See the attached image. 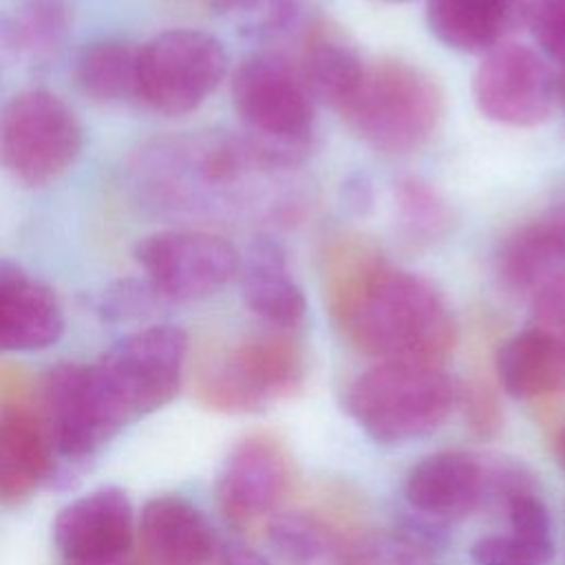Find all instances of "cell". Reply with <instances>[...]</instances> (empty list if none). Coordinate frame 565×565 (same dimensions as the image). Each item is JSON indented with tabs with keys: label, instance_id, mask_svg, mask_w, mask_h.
I'll return each mask as SVG.
<instances>
[{
	"label": "cell",
	"instance_id": "cell-28",
	"mask_svg": "<svg viewBox=\"0 0 565 565\" xmlns=\"http://www.w3.org/2000/svg\"><path fill=\"white\" fill-rule=\"evenodd\" d=\"M267 536L276 552L291 565H313L340 541L329 525L305 512L276 514L267 525Z\"/></svg>",
	"mask_w": 565,
	"mask_h": 565
},
{
	"label": "cell",
	"instance_id": "cell-32",
	"mask_svg": "<svg viewBox=\"0 0 565 565\" xmlns=\"http://www.w3.org/2000/svg\"><path fill=\"white\" fill-rule=\"evenodd\" d=\"M475 565H547L552 554L510 534H488L472 543Z\"/></svg>",
	"mask_w": 565,
	"mask_h": 565
},
{
	"label": "cell",
	"instance_id": "cell-36",
	"mask_svg": "<svg viewBox=\"0 0 565 565\" xmlns=\"http://www.w3.org/2000/svg\"><path fill=\"white\" fill-rule=\"evenodd\" d=\"M223 563L225 565H269L265 558H260L256 552L243 545H227L223 550Z\"/></svg>",
	"mask_w": 565,
	"mask_h": 565
},
{
	"label": "cell",
	"instance_id": "cell-18",
	"mask_svg": "<svg viewBox=\"0 0 565 565\" xmlns=\"http://www.w3.org/2000/svg\"><path fill=\"white\" fill-rule=\"evenodd\" d=\"M527 0H428L430 33L463 53H488L505 42L525 18Z\"/></svg>",
	"mask_w": 565,
	"mask_h": 565
},
{
	"label": "cell",
	"instance_id": "cell-22",
	"mask_svg": "<svg viewBox=\"0 0 565 565\" xmlns=\"http://www.w3.org/2000/svg\"><path fill=\"white\" fill-rule=\"evenodd\" d=\"M51 472L44 426L22 408H0V503L31 497Z\"/></svg>",
	"mask_w": 565,
	"mask_h": 565
},
{
	"label": "cell",
	"instance_id": "cell-39",
	"mask_svg": "<svg viewBox=\"0 0 565 565\" xmlns=\"http://www.w3.org/2000/svg\"><path fill=\"white\" fill-rule=\"evenodd\" d=\"M386 2H408V0H386Z\"/></svg>",
	"mask_w": 565,
	"mask_h": 565
},
{
	"label": "cell",
	"instance_id": "cell-9",
	"mask_svg": "<svg viewBox=\"0 0 565 565\" xmlns=\"http://www.w3.org/2000/svg\"><path fill=\"white\" fill-rule=\"evenodd\" d=\"M135 260L166 302L201 300L238 276L241 256L218 234L172 227L143 236L135 245Z\"/></svg>",
	"mask_w": 565,
	"mask_h": 565
},
{
	"label": "cell",
	"instance_id": "cell-8",
	"mask_svg": "<svg viewBox=\"0 0 565 565\" xmlns=\"http://www.w3.org/2000/svg\"><path fill=\"white\" fill-rule=\"evenodd\" d=\"M223 42L201 29H168L139 46L137 99L163 117L196 110L223 82Z\"/></svg>",
	"mask_w": 565,
	"mask_h": 565
},
{
	"label": "cell",
	"instance_id": "cell-30",
	"mask_svg": "<svg viewBox=\"0 0 565 565\" xmlns=\"http://www.w3.org/2000/svg\"><path fill=\"white\" fill-rule=\"evenodd\" d=\"M508 505V519L510 530L514 536L523 539L525 543L552 554L554 552V539H552V523L547 508L543 501L530 490H516L505 497Z\"/></svg>",
	"mask_w": 565,
	"mask_h": 565
},
{
	"label": "cell",
	"instance_id": "cell-12",
	"mask_svg": "<svg viewBox=\"0 0 565 565\" xmlns=\"http://www.w3.org/2000/svg\"><path fill=\"white\" fill-rule=\"evenodd\" d=\"M135 516L119 488H97L66 503L53 539L68 565H115L132 545Z\"/></svg>",
	"mask_w": 565,
	"mask_h": 565
},
{
	"label": "cell",
	"instance_id": "cell-27",
	"mask_svg": "<svg viewBox=\"0 0 565 565\" xmlns=\"http://www.w3.org/2000/svg\"><path fill=\"white\" fill-rule=\"evenodd\" d=\"M71 29L66 0H24L9 22V40L15 49L46 57L55 53Z\"/></svg>",
	"mask_w": 565,
	"mask_h": 565
},
{
	"label": "cell",
	"instance_id": "cell-25",
	"mask_svg": "<svg viewBox=\"0 0 565 565\" xmlns=\"http://www.w3.org/2000/svg\"><path fill=\"white\" fill-rule=\"evenodd\" d=\"M397 234L415 247L433 245L450 227V207L435 188L419 179H402L393 188Z\"/></svg>",
	"mask_w": 565,
	"mask_h": 565
},
{
	"label": "cell",
	"instance_id": "cell-21",
	"mask_svg": "<svg viewBox=\"0 0 565 565\" xmlns=\"http://www.w3.org/2000/svg\"><path fill=\"white\" fill-rule=\"evenodd\" d=\"M497 375L503 391L532 399L565 388V344L541 327H530L505 340L497 353Z\"/></svg>",
	"mask_w": 565,
	"mask_h": 565
},
{
	"label": "cell",
	"instance_id": "cell-13",
	"mask_svg": "<svg viewBox=\"0 0 565 565\" xmlns=\"http://www.w3.org/2000/svg\"><path fill=\"white\" fill-rule=\"evenodd\" d=\"M42 411L49 444L64 457H86L113 437L88 364L51 366L42 380Z\"/></svg>",
	"mask_w": 565,
	"mask_h": 565
},
{
	"label": "cell",
	"instance_id": "cell-19",
	"mask_svg": "<svg viewBox=\"0 0 565 565\" xmlns=\"http://www.w3.org/2000/svg\"><path fill=\"white\" fill-rule=\"evenodd\" d=\"M146 552L161 565H203L214 554V534L196 505L177 494L152 497L139 519Z\"/></svg>",
	"mask_w": 565,
	"mask_h": 565
},
{
	"label": "cell",
	"instance_id": "cell-11",
	"mask_svg": "<svg viewBox=\"0 0 565 565\" xmlns=\"http://www.w3.org/2000/svg\"><path fill=\"white\" fill-rule=\"evenodd\" d=\"M305 375L296 342L258 335L236 347L203 382V399L227 413H247L289 395Z\"/></svg>",
	"mask_w": 565,
	"mask_h": 565
},
{
	"label": "cell",
	"instance_id": "cell-24",
	"mask_svg": "<svg viewBox=\"0 0 565 565\" xmlns=\"http://www.w3.org/2000/svg\"><path fill=\"white\" fill-rule=\"evenodd\" d=\"M139 46L121 38H104L86 44L73 66L77 88L104 104L137 99Z\"/></svg>",
	"mask_w": 565,
	"mask_h": 565
},
{
	"label": "cell",
	"instance_id": "cell-14",
	"mask_svg": "<svg viewBox=\"0 0 565 565\" xmlns=\"http://www.w3.org/2000/svg\"><path fill=\"white\" fill-rule=\"evenodd\" d=\"M289 483V457L285 448L267 435L243 439L227 457L216 499L227 523L243 527L269 512Z\"/></svg>",
	"mask_w": 565,
	"mask_h": 565
},
{
	"label": "cell",
	"instance_id": "cell-4",
	"mask_svg": "<svg viewBox=\"0 0 565 565\" xmlns=\"http://www.w3.org/2000/svg\"><path fill=\"white\" fill-rule=\"evenodd\" d=\"M188 335L174 324H152L115 342L90 377L113 435L174 399L183 382Z\"/></svg>",
	"mask_w": 565,
	"mask_h": 565
},
{
	"label": "cell",
	"instance_id": "cell-17",
	"mask_svg": "<svg viewBox=\"0 0 565 565\" xmlns=\"http://www.w3.org/2000/svg\"><path fill=\"white\" fill-rule=\"evenodd\" d=\"M245 305L267 324L285 331L302 324L307 298L287 267L285 249L269 236H258L238 265Z\"/></svg>",
	"mask_w": 565,
	"mask_h": 565
},
{
	"label": "cell",
	"instance_id": "cell-10",
	"mask_svg": "<svg viewBox=\"0 0 565 565\" xmlns=\"http://www.w3.org/2000/svg\"><path fill=\"white\" fill-rule=\"evenodd\" d=\"M472 97L483 117L527 128L554 113L556 73L530 46L503 42L483 53L475 77Z\"/></svg>",
	"mask_w": 565,
	"mask_h": 565
},
{
	"label": "cell",
	"instance_id": "cell-26",
	"mask_svg": "<svg viewBox=\"0 0 565 565\" xmlns=\"http://www.w3.org/2000/svg\"><path fill=\"white\" fill-rule=\"evenodd\" d=\"M313 565H433L426 541L411 532H371L353 541H338Z\"/></svg>",
	"mask_w": 565,
	"mask_h": 565
},
{
	"label": "cell",
	"instance_id": "cell-20",
	"mask_svg": "<svg viewBox=\"0 0 565 565\" xmlns=\"http://www.w3.org/2000/svg\"><path fill=\"white\" fill-rule=\"evenodd\" d=\"M497 271L510 289L530 294L565 274V207L547 212L503 238Z\"/></svg>",
	"mask_w": 565,
	"mask_h": 565
},
{
	"label": "cell",
	"instance_id": "cell-33",
	"mask_svg": "<svg viewBox=\"0 0 565 565\" xmlns=\"http://www.w3.org/2000/svg\"><path fill=\"white\" fill-rule=\"evenodd\" d=\"M166 302L159 291L148 282V278H121L115 280L102 294V311L110 318L143 316L148 309Z\"/></svg>",
	"mask_w": 565,
	"mask_h": 565
},
{
	"label": "cell",
	"instance_id": "cell-23",
	"mask_svg": "<svg viewBox=\"0 0 565 565\" xmlns=\"http://www.w3.org/2000/svg\"><path fill=\"white\" fill-rule=\"evenodd\" d=\"M296 66L313 102L340 113L355 93L366 64L344 35L327 26H313L307 31Z\"/></svg>",
	"mask_w": 565,
	"mask_h": 565
},
{
	"label": "cell",
	"instance_id": "cell-38",
	"mask_svg": "<svg viewBox=\"0 0 565 565\" xmlns=\"http://www.w3.org/2000/svg\"><path fill=\"white\" fill-rule=\"evenodd\" d=\"M558 455H561V461H563V466H565V428H563L561 435H558Z\"/></svg>",
	"mask_w": 565,
	"mask_h": 565
},
{
	"label": "cell",
	"instance_id": "cell-31",
	"mask_svg": "<svg viewBox=\"0 0 565 565\" xmlns=\"http://www.w3.org/2000/svg\"><path fill=\"white\" fill-rule=\"evenodd\" d=\"M523 22L539 49L550 60L565 64V0H527Z\"/></svg>",
	"mask_w": 565,
	"mask_h": 565
},
{
	"label": "cell",
	"instance_id": "cell-5",
	"mask_svg": "<svg viewBox=\"0 0 565 565\" xmlns=\"http://www.w3.org/2000/svg\"><path fill=\"white\" fill-rule=\"evenodd\" d=\"M340 115L369 146L406 154L426 146L437 132L444 117V95L419 66L380 60L364 66L362 79Z\"/></svg>",
	"mask_w": 565,
	"mask_h": 565
},
{
	"label": "cell",
	"instance_id": "cell-2",
	"mask_svg": "<svg viewBox=\"0 0 565 565\" xmlns=\"http://www.w3.org/2000/svg\"><path fill=\"white\" fill-rule=\"evenodd\" d=\"M271 170L243 135L188 132L143 143L128 166L137 199L161 214H203L238 199L252 172Z\"/></svg>",
	"mask_w": 565,
	"mask_h": 565
},
{
	"label": "cell",
	"instance_id": "cell-37",
	"mask_svg": "<svg viewBox=\"0 0 565 565\" xmlns=\"http://www.w3.org/2000/svg\"><path fill=\"white\" fill-rule=\"evenodd\" d=\"M556 97L565 106V64H561V71L556 73Z\"/></svg>",
	"mask_w": 565,
	"mask_h": 565
},
{
	"label": "cell",
	"instance_id": "cell-16",
	"mask_svg": "<svg viewBox=\"0 0 565 565\" xmlns=\"http://www.w3.org/2000/svg\"><path fill=\"white\" fill-rule=\"evenodd\" d=\"M62 331L64 313L53 289L0 258V353L46 349Z\"/></svg>",
	"mask_w": 565,
	"mask_h": 565
},
{
	"label": "cell",
	"instance_id": "cell-3",
	"mask_svg": "<svg viewBox=\"0 0 565 565\" xmlns=\"http://www.w3.org/2000/svg\"><path fill=\"white\" fill-rule=\"evenodd\" d=\"M232 102L243 137L269 168H291L309 154L313 97L294 62L274 51L247 55L232 75Z\"/></svg>",
	"mask_w": 565,
	"mask_h": 565
},
{
	"label": "cell",
	"instance_id": "cell-15",
	"mask_svg": "<svg viewBox=\"0 0 565 565\" xmlns=\"http://www.w3.org/2000/svg\"><path fill=\"white\" fill-rule=\"evenodd\" d=\"M488 494V468L466 452H435L404 481L406 503L437 525L472 512Z\"/></svg>",
	"mask_w": 565,
	"mask_h": 565
},
{
	"label": "cell",
	"instance_id": "cell-29",
	"mask_svg": "<svg viewBox=\"0 0 565 565\" xmlns=\"http://www.w3.org/2000/svg\"><path fill=\"white\" fill-rule=\"evenodd\" d=\"M212 7L254 35L285 31L298 15V0H212Z\"/></svg>",
	"mask_w": 565,
	"mask_h": 565
},
{
	"label": "cell",
	"instance_id": "cell-34",
	"mask_svg": "<svg viewBox=\"0 0 565 565\" xmlns=\"http://www.w3.org/2000/svg\"><path fill=\"white\" fill-rule=\"evenodd\" d=\"M463 413H466V422L468 426L479 433V435H492L499 424H501V415H499V406L494 395L488 391V386H468L463 391Z\"/></svg>",
	"mask_w": 565,
	"mask_h": 565
},
{
	"label": "cell",
	"instance_id": "cell-35",
	"mask_svg": "<svg viewBox=\"0 0 565 565\" xmlns=\"http://www.w3.org/2000/svg\"><path fill=\"white\" fill-rule=\"evenodd\" d=\"M373 188L369 179L364 177H353L344 185V201L347 205L358 212V214H369L373 210Z\"/></svg>",
	"mask_w": 565,
	"mask_h": 565
},
{
	"label": "cell",
	"instance_id": "cell-7",
	"mask_svg": "<svg viewBox=\"0 0 565 565\" xmlns=\"http://www.w3.org/2000/svg\"><path fill=\"white\" fill-rule=\"evenodd\" d=\"M84 130L55 93L31 88L0 108V168L24 185H46L79 157Z\"/></svg>",
	"mask_w": 565,
	"mask_h": 565
},
{
	"label": "cell",
	"instance_id": "cell-6",
	"mask_svg": "<svg viewBox=\"0 0 565 565\" xmlns=\"http://www.w3.org/2000/svg\"><path fill=\"white\" fill-rule=\"evenodd\" d=\"M457 399L439 364L384 360L360 373L347 391V411L380 444H404L435 430Z\"/></svg>",
	"mask_w": 565,
	"mask_h": 565
},
{
	"label": "cell",
	"instance_id": "cell-1",
	"mask_svg": "<svg viewBox=\"0 0 565 565\" xmlns=\"http://www.w3.org/2000/svg\"><path fill=\"white\" fill-rule=\"evenodd\" d=\"M335 313L347 338L380 362L441 364L457 342L444 296L422 276L382 263L362 265L347 278Z\"/></svg>",
	"mask_w": 565,
	"mask_h": 565
}]
</instances>
